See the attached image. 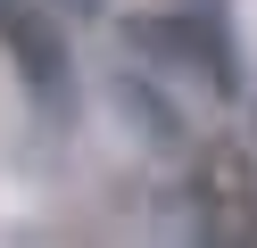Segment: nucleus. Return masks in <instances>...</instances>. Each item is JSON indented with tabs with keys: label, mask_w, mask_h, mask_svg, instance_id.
<instances>
[{
	"label": "nucleus",
	"mask_w": 257,
	"mask_h": 248,
	"mask_svg": "<svg viewBox=\"0 0 257 248\" xmlns=\"http://www.w3.org/2000/svg\"><path fill=\"white\" fill-rule=\"evenodd\" d=\"M199 190H207V223H216L224 240H249L257 231V174L232 149H216V157L199 165Z\"/></svg>",
	"instance_id": "1"
},
{
	"label": "nucleus",
	"mask_w": 257,
	"mask_h": 248,
	"mask_svg": "<svg viewBox=\"0 0 257 248\" xmlns=\"http://www.w3.org/2000/svg\"><path fill=\"white\" fill-rule=\"evenodd\" d=\"M0 33H9V42L34 58V75H42V83L58 75V42H50V25H42V17H0Z\"/></svg>",
	"instance_id": "2"
},
{
	"label": "nucleus",
	"mask_w": 257,
	"mask_h": 248,
	"mask_svg": "<svg viewBox=\"0 0 257 248\" xmlns=\"http://www.w3.org/2000/svg\"><path fill=\"white\" fill-rule=\"evenodd\" d=\"M67 9H100V0H67Z\"/></svg>",
	"instance_id": "3"
}]
</instances>
